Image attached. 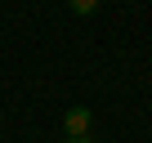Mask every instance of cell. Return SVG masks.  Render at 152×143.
Returning <instances> with one entry per match:
<instances>
[{
    "label": "cell",
    "mask_w": 152,
    "mask_h": 143,
    "mask_svg": "<svg viewBox=\"0 0 152 143\" xmlns=\"http://www.w3.org/2000/svg\"><path fill=\"white\" fill-rule=\"evenodd\" d=\"M90 107H67L63 112V130H67V139H90Z\"/></svg>",
    "instance_id": "1"
},
{
    "label": "cell",
    "mask_w": 152,
    "mask_h": 143,
    "mask_svg": "<svg viewBox=\"0 0 152 143\" xmlns=\"http://www.w3.org/2000/svg\"><path fill=\"white\" fill-rule=\"evenodd\" d=\"M72 5V14H81V18H90L94 9H99V0H67Z\"/></svg>",
    "instance_id": "2"
},
{
    "label": "cell",
    "mask_w": 152,
    "mask_h": 143,
    "mask_svg": "<svg viewBox=\"0 0 152 143\" xmlns=\"http://www.w3.org/2000/svg\"><path fill=\"white\" fill-rule=\"evenodd\" d=\"M67 143H90V139H67Z\"/></svg>",
    "instance_id": "3"
}]
</instances>
